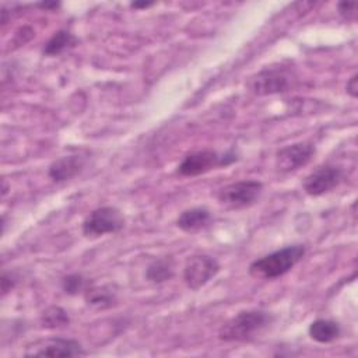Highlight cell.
<instances>
[{
    "label": "cell",
    "mask_w": 358,
    "mask_h": 358,
    "mask_svg": "<svg viewBox=\"0 0 358 358\" xmlns=\"http://www.w3.org/2000/svg\"><path fill=\"white\" fill-rule=\"evenodd\" d=\"M62 288L69 295H77L81 291L87 289V280L81 274H69L62 280Z\"/></svg>",
    "instance_id": "obj_18"
},
{
    "label": "cell",
    "mask_w": 358,
    "mask_h": 358,
    "mask_svg": "<svg viewBox=\"0 0 358 358\" xmlns=\"http://www.w3.org/2000/svg\"><path fill=\"white\" fill-rule=\"evenodd\" d=\"M124 227V217L116 207L105 206L92 210L83 221L81 229L87 238H98L119 232Z\"/></svg>",
    "instance_id": "obj_4"
},
{
    "label": "cell",
    "mask_w": 358,
    "mask_h": 358,
    "mask_svg": "<svg viewBox=\"0 0 358 358\" xmlns=\"http://www.w3.org/2000/svg\"><path fill=\"white\" fill-rule=\"evenodd\" d=\"M234 161H236V155L232 151L220 154L213 150H201L187 154L179 164L178 172L182 176H197L218 166H227Z\"/></svg>",
    "instance_id": "obj_3"
},
{
    "label": "cell",
    "mask_w": 358,
    "mask_h": 358,
    "mask_svg": "<svg viewBox=\"0 0 358 358\" xmlns=\"http://www.w3.org/2000/svg\"><path fill=\"white\" fill-rule=\"evenodd\" d=\"M315 145L306 141L287 145L277 151L275 166L280 172L284 173L294 172L309 164L315 155Z\"/></svg>",
    "instance_id": "obj_9"
},
{
    "label": "cell",
    "mask_w": 358,
    "mask_h": 358,
    "mask_svg": "<svg viewBox=\"0 0 358 358\" xmlns=\"http://www.w3.org/2000/svg\"><path fill=\"white\" fill-rule=\"evenodd\" d=\"M84 164L85 159L78 154L60 157L49 165L48 175L55 182H64L78 175L83 171Z\"/></svg>",
    "instance_id": "obj_11"
},
{
    "label": "cell",
    "mask_w": 358,
    "mask_h": 358,
    "mask_svg": "<svg viewBox=\"0 0 358 358\" xmlns=\"http://www.w3.org/2000/svg\"><path fill=\"white\" fill-rule=\"evenodd\" d=\"M263 183L259 180H239L221 187L217 199L229 208H245L252 206L262 194Z\"/></svg>",
    "instance_id": "obj_5"
},
{
    "label": "cell",
    "mask_w": 358,
    "mask_h": 358,
    "mask_svg": "<svg viewBox=\"0 0 358 358\" xmlns=\"http://www.w3.org/2000/svg\"><path fill=\"white\" fill-rule=\"evenodd\" d=\"M347 92L352 96V98H357L358 95V76L354 74L348 81H347Z\"/></svg>",
    "instance_id": "obj_21"
},
{
    "label": "cell",
    "mask_w": 358,
    "mask_h": 358,
    "mask_svg": "<svg viewBox=\"0 0 358 358\" xmlns=\"http://www.w3.org/2000/svg\"><path fill=\"white\" fill-rule=\"evenodd\" d=\"M38 6L42 8H57L60 4L57 1H43V3H39Z\"/></svg>",
    "instance_id": "obj_23"
},
{
    "label": "cell",
    "mask_w": 358,
    "mask_h": 358,
    "mask_svg": "<svg viewBox=\"0 0 358 358\" xmlns=\"http://www.w3.org/2000/svg\"><path fill=\"white\" fill-rule=\"evenodd\" d=\"M77 42H78L77 38L71 32H69L66 29H59L45 43L43 55H46V56H57V55L63 53L64 50L76 46Z\"/></svg>",
    "instance_id": "obj_15"
},
{
    "label": "cell",
    "mask_w": 358,
    "mask_h": 358,
    "mask_svg": "<svg viewBox=\"0 0 358 358\" xmlns=\"http://www.w3.org/2000/svg\"><path fill=\"white\" fill-rule=\"evenodd\" d=\"M305 256L303 245H291L256 259L249 266V274L255 278L273 280L288 273Z\"/></svg>",
    "instance_id": "obj_1"
},
{
    "label": "cell",
    "mask_w": 358,
    "mask_h": 358,
    "mask_svg": "<svg viewBox=\"0 0 358 358\" xmlns=\"http://www.w3.org/2000/svg\"><path fill=\"white\" fill-rule=\"evenodd\" d=\"M211 213L206 207H192L180 213V215L176 220L178 228H180L185 232H199L204 228H207L211 222Z\"/></svg>",
    "instance_id": "obj_12"
},
{
    "label": "cell",
    "mask_w": 358,
    "mask_h": 358,
    "mask_svg": "<svg viewBox=\"0 0 358 358\" xmlns=\"http://www.w3.org/2000/svg\"><path fill=\"white\" fill-rule=\"evenodd\" d=\"M344 179V171L341 166L326 164L316 168L303 180V190L309 196H322L337 187Z\"/></svg>",
    "instance_id": "obj_8"
},
{
    "label": "cell",
    "mask_w": 358,
    "mask_h": 358,
    "mask_svg": "<svg viewBox=\"0 0 358 358\" xmlns=\"http://www.w3.org/2000/svg\"><path fill=\"white\" fill-rule=\"evenodd\" d=\"M338 13L345 21H354L357 18V3L355 1H340Z\"/></svg>",
    "instance_id": "obj_19"
},
{
    "label": "cell",
    "mask_w": 358,
    "mask_h": 358,
    "mask_svg": "<svg viewBox=\"0 0 358 358\" xmlns=\"http://www.w3.org/2000/svg\"><path fill=\"white\" fill-rule=\"evenodd\" d=\"M273 317L268 312L260 309L242 310L229 320H227L218 331L222 341H248L259 334L271 323Z\"/></svg>",
    "instance_id": "obj_2"
},
{
    "label": "cell",
    "mask_w": 358,
    "mask_h": 358,
    "mask_svg": "<svg viewBox=\"0 0 358 358\" xmlns=\"http://www.w3.org/2000/svg\"><path fill=\"white\" fill-rule=\"evenodd\" d=\"M220 268V263L214 257L208 255H196L186 262L183 280L190 289L196 291L213 280L218 274Z\"/></svg>",
    "instance_id": "obj_6"
},
{
    "label": "cell",
    "mask_w": 358,
    "mask_h": 358,
    "mask_svg": "<svg viewBox=\"0 0 358 358\" xmlns=\"http://www.w3.org/2000/svg\"><path fill=\"white\" fill-rule=\"evenodd\" d=\"M41 323L46 329H62L69 326L70 317L63 308L50 306L46 310H43L41 316Z\"/></svg>",
    "instance_id": "obj_17"
},
{
    "label": "cell",
    "mask_w": 358,
    "mask_h": 358,
    "mask_svg": "<svg viewBox=\"0 0 358 358\" xmlns=\"http://www.w3.org/2000/svg\"><path fill=\"white\" fill-rule=\"evenodd\" d=\"M308 331H309V336H310L312 340H315L320 344H327V343H331V341H334L336 338L340 337L341 327L334 320L316 319L310 323Z\"/></svg>",
    "instance_id": "obj_13"
},
{
    "label": "cell",
    "mask_w": 358,
    "mask_h": 358,
    "mask_svg": "<svg viewBox=\"0 0 358 358\" xmlns=\"http://www.w3.org/2000/svg\"><path fill=\"white\" fill-rule=\"evenodd\" d=\"M27 355L35 357H83L85 351L83 345L73 338L55 337L46 340L38 350L32 352H27Z\"/></svg>",
    "instance_id": "obj_10"
},
{
    "label": "cell",
    "mask_w": 358,
    "mask_h": 358,
    "mask_svg": "<svg viewBox=\"0 0 358 358\" xmlns=\"http://www.w3.org/2000/svg\"><path fill=\"white\" fill-rule=\"evenodd\" d=\"M292 85L291 74L284 69H264L252 76L248 88L256 95H271L288 91Z\"/></svg>",
    "instance_id": "obj_7"
},
{
    "label": "cell",
    "mask_w": 358,
    "mask_h": 358,
    "mask_svg": "<svg viewBox=\"0 0 358 358\" xmlns=\"http://www.w3.org/2000/svg\"><path fill=\"white\" fill-rule=\"evenodd\" d=\"M84 298L90 306H94L98 309L110 308L116 302V294L108 285L87 288L84 291Z\"/></svg>",
    "instance_id": "obj_16"
},
{
    "label": "cell",
    "mask_w": 358,
    "mask_h": 358,
    "mask_svg": "<svg viewBox=\"0 0 358 358\" xmlns=\"http://www.w3.org/2000/svg\"><path fill=\"white\" fill-rule=\"evenodd\" d=\"M175 273V263L172 257H161L151 262L145 270V278L150 282L161 284L173 277Z\"/></svg>",
    "instance_id": "obj_14"
},
{
    "label": "cell",
    "mask_w": 358,
    "mask_h": 358,
    "mask_svg": "<svg viewBox=\"0 0 358 358\" xmlns=\"http://www.w3.org/2000/svg\"><path fill=\"white\" fill-rule=\"evenodd\" d=\"M15 282H17V278L14 277V274L3 273V275H1V291H3V295H6L8 291H11L14 288Z\"/></svg>",
    "instance_id": "obj_20"
},
{
    "label": "cell",
    "mask_w": 358,
    "mask_h": 358,
    "mask_svg": "<svg viewBox=\"0 0 358 358\" xmlns=\"http://www.w3.org/2000/svg\"><path fill=\"white\" fill-rule=\"evenodd\" d=\"M154 3L152 1H134V3H131L130 6L133 7V8H147V7H151Z\"/></svg>",
    "instance_id": "obj_22"
}]
</instances>
